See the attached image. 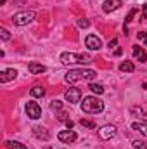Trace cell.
Returning <instances> with one entry per match:
<instances>
[{"instance_id": "obj_1", "label": "cell", "mask_w": 147, "mask_h": 149, "mask_svg": "<svg viewBox=\"0 0 147 149\" xmlns=\"http://www.w3.org/2000/svg\"><path fill=\"white\" fill-rule=\"evenodd\" d=\"M94 78H97V71H94V70H71V71H68V73L64 74V80L68 81V83H74V81H80V80H94Z\"/></svg>"}, {"instance_id": "obj_2", "label": "cell", "mask_w": 147, "mask_h": 149, "mask_svg": "<svg viewBox=\"0 0 147 149\" xmlns=\"http://www.w3.org/2000/svg\"><path fill=\"white\" fill-rule=\"evenodd\" d=\"M104 109V102L101 99H97L95 95H88V97H83V102H81V111L87 113V114H97V113H102Z\"/></svg>"}, {"instance_id": "obj_3", "label": "cell", "mask_w": 147, "mask_h": 149, "mask_svg": "<svg viewBox=\"0 0 147 149\" xmlns=\"http://www.w3.org/2000/svg\"><path fill=\"white\" fill-rule=\"evenodd\" d=\"M94 59L90 54H74V52H64L61 54V63L62 64H90Z\"/></svg>"}, {"instance_id": "obj_4", "label": "cell", "mask_w": 147, "mask_h": 149, "mask_svg": "<svg viewBox=\"0 0 147 149\" xmlns=\"http://www.w3.org/2000/svg\"><path fill=\"white\" fill-rule=\"evenodd\" d=\"M35 19V12L33 10H21V12H16L12 16V23L16 26H26L30 24L31 21Z\"/></svg>"}, {"instance_id": "obj_5", "label": "cell", "mask_w": 147, "mask_h": 149, "mask_svg": "<svg viewBox=\"0 0 147 149\" xmlns=\"http://www.w3.org/2000/svg\"><path fill=\"white\" fill-rule=\"evenodd\" d=\"M64 99H66L69 104H76V102H80V99H81V90L76 88V87H69V88L64 92Z\"/></svg>"}, {"instance_id": "obj_6", "label": "cell", "mask_w": 147, "mask_h": 149, "mask_svg": "<svg viewBox=\"0 0 147 149\" xmlns=\"http://www.w3.org/2000/svg\"><path fill=\"white\" fill-rule=\"evenodd\" d=\"M26 114H28L31 120H38V118L42 116V108L38 106V102L30 101V102L26 104Z\"/></svg>"}, {"instance_id": "obj_7", "label": "cell", "mask_w": 147, "mask_h": 149, "mask_svg": "<svg viewBox=\"0 0 147 149\" xmlns=\"http://www.w3.org/2000/svg\"><path fill=\"white\" fill-rule=\"evenodd\" d=\"M114 135H116V127L114 125H104V127L99 128V137L102 141H109Z\"/></svg>"}, {"instance_id": "obj_8", "label": "cell", "mask_w": 147, "mask_h": 149, "mask_svg": "<svg viewBox=\"0 0 147 149\" xmlns=\"http://www.w3.org/2000/svg\"><path fill=\"white\" fill-rule=\"evenodd\" d=\"M85 45L90 49V50H99L102 47V40L97 37V35H88L85 38Z\"/></svg>"}, {"instance_id": "obj_9", "label": "cell", "mask_w": 147, "mask_h": 149, "mask_svg": "<svg viewBox=\"0 0 147 149\" xmlns=\"http://www.w3.org/2000/svg\"><path fill=\"white\" fill-rule=\"evenodd\" d=\"M57 139L61 141V142H66V144H69V142H74L76 141V134H74L73 130H62V132H59L57 134Z\"/></svg>"}, {"instance_id": "obj_10", "label": "cell", "mask_w": 147, "mask_h": 149, "mask_svg": "<svg viewBox=\"0 0 147 149\" xmlns=\"http://www.w3.org/2000/svg\"><path fill=\"white\" fill-rule=\"evenodd\" d=\"M130 114L135 116L139 121H147V111L142 106H132L130 108Z\"/></svg>"}, {"instance_id": "obj_11", "label": "cell", "mask_w": 147, "mask_h": 149, "mask_svg": "<svg viewBox=\"0 0 147 149\" xmlns=\"http://www.w3.org/2000/svg\"><path fill=\"white\" fill-rule=\"evenodd\" d=\"M121 5H123L121 0H106V2L102 3V10L109 14V12H112V10H118Z\"/></svg>"}, {"instance_id": "obj_12", "label": "cell", "mask_w": 147, "mask_h": 149, "mask_svg": "<svg viewBox=\"0 0 147 149\" xmlns=\"http://www.w3.org/2000/svg\"><path fill=\"white\" fill-rule=\"evenodd\" d=\"M17 76V71L14 70V68H9V70H3L2 73H0V83H7V81H10V80H14Z\"/></svg>"}, {"instance_id": "obj_13", "label": "cell", "mask_w": 147, "mask_h": 149, "mask_svg": "<svg viewBox=\"0 0 147 149\" xmlns=\"http://www.w3.org/2000/svg\"><path fill=\"white\" fill-rule=\"evenodd\" d=\"M133 57L139 59V63H147V52L144 50V47L133 45Z\"/></svg>"}, {"instance_id": "obj_14", "label": "cell", "mask_w": 147, "mask_h": 149, "mask_svg": "<svg viewBox=\"0 0 147 149\" xmlns=\"http://www.w3.org/2000/svg\"><path fill=\"white\" fill-rule=\"evenodd\" d=\"M28 71L31 74H42L47 71V68L43 66V64H38V63H30L28 64Z\"/></svg>"}, {"instance_id": "obj_15", "label": "cell", "mask_w": 147, "mask_h": 149, "mask_svg": "<svg viewBox=\"0 0 147 149\" xmlns=\"http://www.w3.org/2000/svg\"><path fill=\"white\" fill-rule=\"evenodd\" d=\"M33 134H35L37 139H42V141H49V137H50V134H49L47 128H43V127H35V128H33Z\"/></svg>"}, {"instance_id": "obj_16", "label": "cell", "mask_w": 147, "mask_h": 149, "mask_svg": "<svg viewBox=\"0 0 147 149\" xmlns=\"http://www.w3.org/2000/svg\"><path fill=\"white\" fill-rule=\"evenodd\" d=\"M132 128L147 137V121H135V123H132Z\"/></svg>"}, {"instance_id": "obj_17", "label": "cell", "mask_w": 147, "mask_h": 149, "mask_svg": "<svg viewBox=\"0 0 147 149\" xmlns=\"http://www.w3.org/2000/svg\"><path fill=\"white\" fill-rule=\"evenodd\" d=\"M137 12H139V9H137V7H133V9L128 12V16H126V19H125V26H123V31H125V35L128 33V24L133 21V16H135Z\"/></svg>"}, {"instance_id": "obj_18", "label": "cell", "mask_w": 147, "mask_h": 149, "mask_svg": "<svg viewBox=\"0 0 147 149\" xmlns=\"http://www.w3.org/2000/svg\"><path fill=\"white\" fill-rule=\"evenodd\" d=\"M119 71H123V73H133V71H135V66H133V63H130V61H123V63L119 64Z\"/></svg>"}, {"instance_id": "obj_19", "label": "cell", "mask_w": 147, "mask_h": 149, "mask_svg": "<svg viewBox=\"0 0 147 149\" xmlns=\"http://www.w3.org/2000/svg\"><path fill=\"white\" fill-rule=\"evenodd\" d=\"M5 148L7 149H28L23 142H19V141H5Z\"/></svg>"}, {"instance_id": "obj_20", "label": "cell", "mask_w": 147, "mask_h": 149, "mask_svg": "<svg viewBox=\"0 0 147 149\" xmlns=\"http://www.w3.org/2000/svg\"><path fill=\"white\" fill-rule=\"evenodd\" d=\"M88 88H90L94 94H97V95L104 94V87H102L101 83H90V85H88Z\"/></svg>"}, {"instance_id": "obj_21", "label": "cell", "mask_w": 147, "mask_h": 149, "mask_svg": "<svg viewBox=\"0 0 147 149\" xmlns=\"http://www.w3.org/2000/svg\"><path fill=\"white\" fill-rule=\"evenodd\" d=\"M30 94H31L33 97H43V95H45V88L37 85V87H33V88L30 90Z\"/></svg>"}, {"instance_id": "obj_22", "label": "cell", "mask_w": 147, "mask_h": 149, "mask_svg": "<svg viewBox=\"0 0 147 149\" xmlns=\"http://www.w3.org/2000/svg\"><path fill=\"white\" fill-rule=\"evenodd\" d=\"M80 123H81V127H85V128H95L97 125H95V121H92V120H85V118H81L80 120Z\"/></svg>"}, {"instance_id": "obj_23", "label": "cell", "mask_w": 147, "mask_h": 149, "mask_svg": "<svg viewBox=\"0 0 147 149\" xmlns=\"http://www.w3.org/2000/svg\"><path fill=\"white\" fill-rule=\"evenodd\" d=\"M132 146H133V149H147V142L146 141H139V139H137V141H133Z\"/></svg>"}, {"instance_id": "obj_24", "label": "cell", "mask_w": 147, "mask_h": 149, "mask_svg": "<svg viewBox=\"0 0 147 149\" xmlns=\"http://www.w3.org/2000/svg\"><path fill=\"white\" fill-rule=\"evenodd\" d=\"M50 108H52L54 111H61V109H62V101H52V102H50Z\"/></svg>"}, {"instance_id": "obj_25", "label": "cell", "mask_w": 147, "mask_h": 149, "mask_svg": "<svg viewBox=\"0 0 147 149\" xmlns=\"http://www.w3.org/2000/svg\"><path fill=\"white\" fill-rule=\"evenodd\" d=\"M0 37H2V40H3V42H7V40L10 38V33H9L5 28H2V30H0Z\"/></svg>"}, {"instance_id": "obj_26", "label": "cell", "mask_w": 147, "mask_h": 149, "mask_svg": "<svg viewBox=\"0 0 147 149\" xmlns=\"http://www.w3.org/2000/svg\"><path fill=\"white\" fill-rule=\"evenodd\" d=\"M78 26H80V28H88V26H90V21L85 19V17H83V19H78Z\"/></svg>"}, {"instance_id": "obj_27", "label": "cell", "mask_w": 147, "mask_h": 149, "mask_svg": "<svg viewBox=\"0 0 147 149\" xmlns=\"http://www.w3.org/2000/svg\"><path fill=\"white\" fill-rule=\"evenodd\" d=\"M137 38L147 45V33H146V31H139V33H137Z\"/></svg>"}, {"instance_id": "obj_28", "label": "cell", "mask_w": 147, "mask_h": 149, "mask_svg": "<svg viewBox=\"0 0 147 149\" xmlns=\"http://www.w3.org/2000/svg\"><path fill=\"white\" fill-rule=\"evenodd\" d=\"M57 120H59V121H64V123H66V121H68V120H69V118H68V114H66V113H59V114H57Z\"/></svg>"}, {"instance_id": "obj_29", "label": "cell", "mask_w": 147, "mask_h": 149, "mask_svg": "<svg viewBox=\"0 0 147 149\" xmlns=\"http://www.w3.org/2000/svg\"><path fill=\"white\" fill-rule=\"evenodd\" d=\"M142 21H147V3L142 5Z\"/></svg>"}, {"instance_id": "obj_30", "label": "cell", "mask_w": 147, "mask_h": 149, "mask_svg": "<svg viewBox=\"0 0 147 149\" xmlns=\"http://www.w3.org/2000/svg\"><path fill=\"white\" fill-rule=\"evenodd\" d=\"M116 45H118V38H112V40L109 42V49H112V47H116Z\"/></svg>"}, {"instance_id": "obj_31", "label": "cell", "mask_w": 147, "mask_h": 149, "mask_svg": "<svg viewBox=\"0 0 147 149\" xmlns=\"http://www.w3.org/2000/svg\"><path fill=\"white\" fill-rule=\"evenodd\" d=\"M66 127H68V128H69V130H73L74 123H73V121H71V120H68V121H66Z\"/></svg>"}, {"instance_id": "obj_32", "label": "cell", "mask_w": 147, "mask_h": 149, "mask_svg": "<svg viewBox=\"0 0 147 149\" xmlns=\"http://www.w3.org/2000/svg\"><path fill=\"white\" fill-rule=\"evenodd\" d=\"M121 52H123L121 49H116V50H114V54H116V56H121Z\"/></svg>"}]
</instances>
